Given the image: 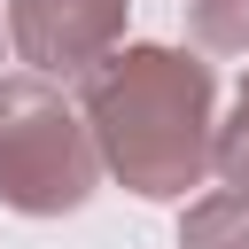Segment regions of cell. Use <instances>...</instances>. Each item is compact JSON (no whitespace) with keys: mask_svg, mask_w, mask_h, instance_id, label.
<instances>
[{"mask_svg":"<svg viewBox=\"0 0 249 249\" xmlns=\"http://www.w3.org/2000/svg\"><path fill=\"white\" fill-rule=\"evenodd\" d=\"M86 124L101 163L132 195H187L210 163V62L171 47H124L86 70Z\"/></svg>","mask_w":249,"mask_h":249,"instance_id":"1","label":"cell"},{"mask_svg":"<svg viewBox=\"0 0 249 249\" xmlns=\"http://www.w3.org/2000/svg\"><path fill=\"white\" fill-rule=\"evenodd\" d=\"M101 179L93 124L47 78H0V202L23 218L78 210Z\"/></svg>","mask_w":249,"mask_h":249,"instance_id":"2","label":"cell"},{"mask_svg":"<svg viewBox=\"0 0 249 249\" xmlns=\"http://www.w3.org/2000/svg\"><path fill=\"white\" fill-rule=\"evenodd\" d=\"M124 0H16L8 39L39 78H86L93 62L117 54Z\"/></svg>","mask_w":249,"mask_h":249,"instance_id":"3","label":"cell"},{"mask_svg":"<svg viewBox=\"0 0 249 249\" xmlns=\"http://www.w3.org/2000/svg\"><path fill=\"white\" fill-rule=\"evenodd\" d=\"M179 249H249V187H218L210 202H195Z\"/></svg>","mask_w":249,"mask_h":249,"instance_id":"4","label":"cell"},{"mask_svg":"<svg viewBox=\"0 0 249 249\" xmlns=\"http://www.w3.org/2000/svg\"><path fill=\"white\" fill-rule=\"evenodd\" d=\"M187 8H195V39L202 47H218V54L249 47V0H187Z\"/></svg>","mask_w":249,"mask_h":249,"instance_id":"5","label":"cell"},{"mask_svg":"<svg viewBox=\"0 0 249 249\" xmlns=\"http://www.w3.org/2000/svg\"><path fill=\"white\" fill-rule=\"evenodd\" d=\"M210 163H218V179H226V187H249V78H241V101H233V124L218 132Z\"/></svg>","mask_w":249,"mask_h":249,"instance_id":"6","label":"cell"}]
</instances>
